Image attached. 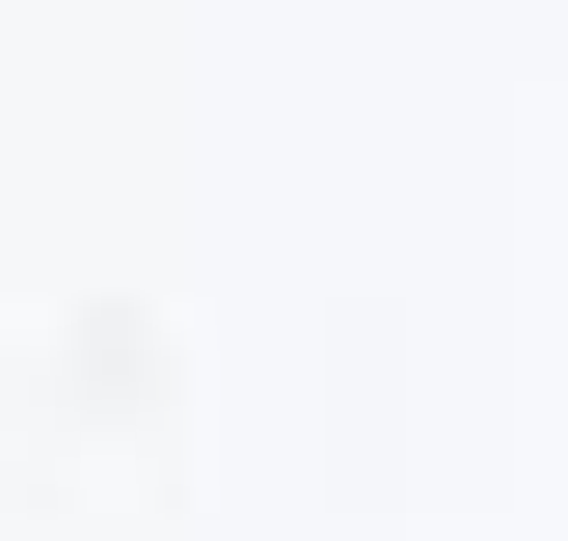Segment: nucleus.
Masks as SVG:
<instances>
[]
</instances>
